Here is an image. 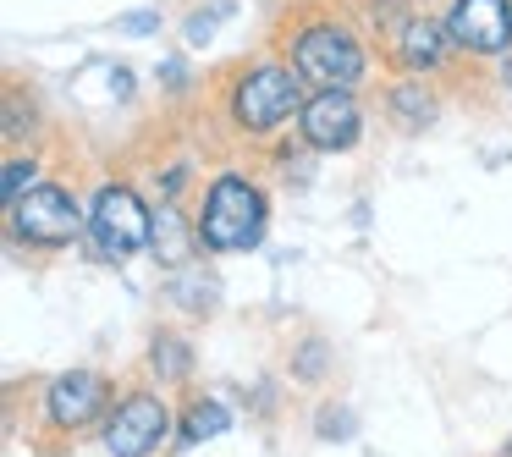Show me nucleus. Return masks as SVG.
Wrapping results in <instances>:
<instances>
[{"mask_svg": "<svg viewBox=\"0 0 512 457\" xmlns=\"http://www.w3.org/2000/svg\"><path fill=\"white\" fill-rule=\"evenodd\" d=\"M89 237H94V248H100V259L122 265V259H133L138 248L155 237V221H149V210L138 204L133 188L105 182V188L94 193V204H89Z\"/></svg>", "mask_w": 512, "mask_h": 457, "instance_id": "7ed1b4c3", "label": "nucleus"}, {"mask_svg": "<svg viewBox=\"0 0 512 457\" xmlns=\"http://www.w3.org/2000/svg\"><path fill=\"white\" fill-rule=\"evenodd\" d=\"M149 243H155V254L166 259V265H182V259L193 254V237H188V226H182V215L171 210V204L155 215V237H149Z\"/></svg>", "mask_w": 512, "mask_h": 457, "instance_id": "9b49d317", "label": "nucleus"}, {"mask_svg": "<svg viewBox=\"0 0 512 457\" xmlns=\"http://www.w3.org/2000/svg\"><path fill=\"white\" fill-rule=\"evenodd\" d=\"M320 424H325V430H320L325 441H342V435H353V430H347V413H325Z\"/></svg>", "mask_w": 512, "mask_h": 457, "instance_id": "6ab92c4d", "label": "nucleus"}, {"mask_svg": "<svg viewBox=\"0 0 512 457\" xmlns=\"http://www.w3.org/2000/svg\"><path fill=\"white\" fill-rule=\"evenodd\" d=\"M149 28H160V12H127V17H116V34H149Z\"/></svg>", "mask_w": 512, "mask_h": 457, "instance_id": "dca6fc26", "label": "nucleus"}, {"mask_svg": "<svg viewBox=\"0 0 512 457\" xmlns=\"http://www.w3.org/2000/svg\"><path fill=\"white\" fill-rule=\"evenodd\" d=\"M292 111H298V78H292V67H254L232 89V116L248 133H276Z\"/></svg>", "mask_w": 512, "mask_h": 457, "instance_id": "20e7f679", "label": "nucleus"}, {"mask_svg": "<svg viewBox=\"0 0 512 457\" xmlns=\"http://www.w3.org/2000/svg\"><path fill=\"white\" fill-rule=\"evenodd\" d=\"M177 292H182V303H188V309H210V303H215L210 298L215 287H199V281H188V287H177Z\"/></svg>", "mask_w": 512, "mask_h": 457, "instance_id": "a211bd4d", "label": "nucleus"}, {"mask_svg": "<svg viewBox=\"0 0 512 457\" xmlns=\"http://www.w3.org/2000/svg\"><path fill=\"white\" fill-rule=\"evenodd\" d=\"M397 111L402 116H430V100L419 89H397Z\"/></svg>", "mask_w": 512, "mask_h": 457, "instance_id": "f3484780", "label": "nucleus"}, {"mask_svg": "<svg viewBox=\"0 0 512 457\" xmlns=\"http://www.w3.org/2000/svg\"><path fill=\"white\" fill-rule=\"evenodd\" d=\"M171 430V413L160 397L149 391H133V397L116 402V413L105 419V452L111 457H149Z\"/></svg>", "mask_w": 512, "mask_h": 457, "instance_id": "39448f33", "label": "nucleus"}, {"mask_svg": "<svg viewBox=\"0 0 512 457\" xmlns=\"http://www.w3.org/2000/svg\"><path fill=\"white\" fill-rule=\"evenodd\" d=\"M292 67H298V78H309L314 89H331V94H347L358 78H364V50H358V39L347 34V28L336 23H314L298 34V45H292Z\"/></svg>", "mask_w": 512, "mask_h": 457, "instance_id": "f03ea898", "label": "nucleus"}, {"mask_svg": "<svg viewBox=\"0 0 512 457\" xmlns=\"http://www.w3.org/2000/svg\"><path fill=\"white\" fill-rule=\"evenodd\" d=\"M446 34L474 56H496L512 45V0H457Z\"/></svg>", "mask_w": 512, "mask_h": 457, "instance_id": "0eeeda50", "label": "nucleus"}, {"mask_svg": "<svg viewBox=\"0 0 512 457\" xmlns=\"http://www.w3.org/2000/svg\"><path fill=\"white\" fill-rule=\"evenodd\" d=\"M446 28H435V23H408L397 34V50H402V61H408V67H435V61H441V45H446Z\"/></svg>", "mask_w": 512, "mask_h": 457, "instance_id": "9d476101", "label": "nucleus"}, {"mask_svg": "<svg viewBox=\"0 0 512 457\" xmlns=\"http://www.w3.org/2000/svg\"><path fill=\"white\" fill-rule=\"evenodd\" d=\"M149 364L160 369V380H182V375H188V347H182L177 336H155V347H149Z\"/></svg>", "mask_w": 512, "mask_h": 457, "instance_id": "ddd939ff", "label": "nucleus"}, {"mask_svg": "<svg viewBox=\"0 0 512 457\" xmlns=\"http://www.w3.org/2000/svg\"><path fill=\"white\" fill-rule=\"evenodd\" d=\"M501 78H507V89H512V67H507V72H501Z\"/></svg>", "mask_w": 512, "mask_h": 457, "instance_id": "aec40b11", "label": "nucleus"}, {"mask_svg": "<svg viewBox=\"0 0 512 457\" xmlns=\"http://www.w3.org/2000/svg\"><path fill=\"white\" fill-rule=\"evenodd\" d=\"M501 457H512V446H507V452H501Z\"/></svg>", "mask_w": 512, "mask_h": 457, "instance_id": "412c9836", "label": "nucleus"}, {"mask_svg": "<svg viewBox=\"0 0 512 457\" xmlns=\"http://www.w3.org/2000/svg\"><path fill=\"white\" fill-rule=\"evenodd\" d=\"M12 226H17V237H28L39 248H61L78 237L83 210L67 188H34L23 204H12Z\"/></svg>", "mask_w": 512, "mask_h": 457, "instance_id": "423d86ee", "label": "nucleus"}, {"mask_svg": "<svg viewBox=\"0 0 512 457\" xmlns=\"http://www.w3.org/2000/svg\"><path fill=\"white\" fill-rule=\"evenodd\" d=\"M221 430H232V413L221 408V402H193L188 419H182V441L199 446V441H215Z\"/></svg>", "mask_w": 512, "mask_h": 457, "instance_id": "f8f14e48", "label": "nucleus"}, {"mask_svg": "<svg viewBox=\"0 0 512 457\" xmlns=\"http://www.w3.org/2000/svg\"><path fill=\"white\" fill-rule=\"evenodd\" d=\"M303 138H309L314 149H347L358 138V127H364V116H358L353 94H314L309 105H303Z\"/></svg>", "mask_w": 512, "mask_h": 457, "instance_id": "6e6552de", "label": "nucleus"}, {"mask_svg": "<svg viewBox=\"0 0 512 457\" xmlns=\"http://www.w3.org/2000/svg\"><path fill=\"white\" fill-rule=\"evenodd\" d=\"M105 375H94V369H67V375L50 386V419L61 424V430H83L89 419H100L105 408Z\"/></svg>", "mask_w": 512, "mask_h": 457, "instance_id": "1a4fd4ad", "label": "nucleus"}, {"mask_svg": "<svg viewBox=\"0 0 512 457\" xmlns=\"http://www.w3.org/2000/svg\"><path fill=\"white\" fill-rule=\"evenodd\" d=\"M265 232V193L248 177H215V188L204 193V215H199V237L215 254L259 243Z\"/></svg>", "mask_w": 512, "mask_h": 457, "instance_id": "f257e3e1", "label": "nucleus"}, {"mask_svg": "<svg viewBox=\"0 0 512 457\" xmlns=\"http://www.w3.org/2000/svg\"><path fill=\"white\" fill-rule=\"evenodd\" d=\"M39 188V160L34 155H17V160H6V204H23L28 193Z\"/></svg>", "mask_w": 512, "mask_h": 457, "instance_id": "4468645a", "label": "nucleus"}, {"mask_svg": "<svg viewBox=\"0 0 512 457\" xmlns=\"http://www.w3.org/2000/svg\"><path fill=\"white\" fill-rule=\"evenodd\" d=\"M221 17H232V0H215L210 12H193V17H188V45H210Z\"/></svg>", "mask_w": 512, "mask_h": 457, "instance_id": "2eb2a0df", "label": "nucleus"}]
</instances>
